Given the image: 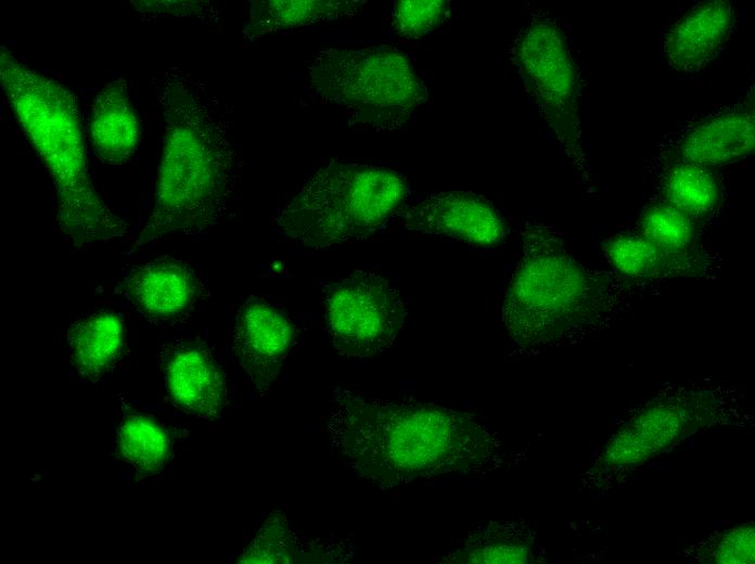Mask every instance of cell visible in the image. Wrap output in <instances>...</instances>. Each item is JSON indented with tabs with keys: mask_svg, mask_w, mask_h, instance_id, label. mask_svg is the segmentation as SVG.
<instances>
[{
	"mask_svg": "<svg viewBox=\"0 0 755 564\" xmlns=\"http://www.w3.org/2000/svg\"><path fill=\"white\" fill-rule=\"evenodd\" d=\"M327 430L343 462L381 489L490 473L504 456L501 434L474 413L340 386L332 388Z\"/></svg>",
	"mask_w": 755,
	"mask_h": 564,
	"instance_id": "cell-1",
	"label": "cell"
},
{
	"mask_svg": "<svg viewBox=\"0 0 755 564\" xmlns=\"http://www.w3.org/2000/svg\"><path fill=\"white\" fill-rule=\"evenodd\" d=\"M158 102L163 149L153 208L137 246L219 223L229 214L240 172L231 121L204 81L174 65L165 73Z\"/></svg>",
	"mask_w": 755,
	"mask_h": 564,
	"instance_id": "cell-2",
	"label": "cell"
},
{
	"mask_svg": "<svg viewBox=\"0 0 755 564\" xmlns=\"http://www.w3.org/2000/svg\"><path fill=\"white\" fill-rule=\"evenodd\" d=\"M2 89L56 189V220L75 247L121 238L128 225L90 179L80 111L71 90L0 50Z\"/></svg>",
	"mask_w": 755,
	"mask_h": 564,
	"instance_id": "cell-3",
	"label": "cell"
},
{
	"mask_svg": "<svg viewBox=\"0 0 755 564\" xmlns=\"http://www.w3.org/2000/svg\"><path fill=\"white\" fill-rule=\"evenodd\" d=\"M522 255L501 305V321L523 349L559 346L581 337L610 310V282L585 266L558 229L527 222Z\"/></svg>",
	"mask_w": 755,
	"mask_h": 564,
	"instance_id": "cell-4",
	"label": "cell"
},
{
	"mask_svg": "<svg viewBox=\"0 0 755 564\" xmlns=\"http://www.w3.org/2000/svg\"><path fill=\"white\" fill-rule=\"evenodd\" d=\"M410 188L398 171L332 161L316 170L273 222L295 245L322 249L366 241L404 210Z\"/></svg>",
	"mask_w": 755,
	"mask_h": 564,
	"instance_id": "cell-5",
	"label": "cell"
},
{
	"mask_svg": "<svg viewBox=\"0 0 755 564\" xmlns=\"http://www.w3.org/2000/svg\"><path fill=\"white\" fill-rule=\"evenodd\" d=\"M309 87L354 126L374 132L401 128L428 100L409 56L396 47L328 48L305 64Z\"/></svg>",
	"mask_w": 755,
	"mask_h": 564,
	"instance_id": "cell-6",
	"label": "cell"
},
{
	"mask_svg": "<svg viewBox=\"0 0 755 564\" xmlns=\"http://www.w3.org/2000/svg\"><path fill=\"white\" fill-rule=\"evenodd\" d=\"M510 59L553 136L572 162H584L579 74L559 23L535 13L517 31Z\"/></svg>",
	"mask_w": 755,
	"mask_h": 564,
	"instance_id": "cell-7",
	"label": "cell"
},
{
	"mask_svg": "<svg viewBox=\"0 0 755 564\" xmlns=\"http://www.w3.org/2000/svg\"><path fill=\"white\" fill-rule=\"evenodd\" d=\"M324 326L336 352L364 360L387 351L407 309L400 292L373 270H356L322 290Z\"/></svg>",
	"mask_w": 755,
	"mask_h": 564,
	"instance_id": "cell-8",
	"label": "cell"
},
{
	"mask_svg": "<svg viewBox=\"0 0 755 564\" xmlns=\"http://www.w3.org/2000/svg\"><path fill=\"white\" fill-rule=\"evenodd\" d=\"M401 213L408 230L445 235L473 246H497L507 235L506 223L497 208L472 192L431 193Z\"/></svg>",
	"mask_w": 755,
	"mask_h": 564,
	"instance_id": "cell-9",
	"label": "cell"
},
{
	"mask_svg": "<svg viewBox=\"0 0 755 564\" xmlns=\"http://www.w3.org/2000/svg\"><path fill=\"white\" fill-rule=\"evenodd\" d=\"M295 342L292 321L273 305L249 298L232 330V350L253 386L261 394L277 379Z\"/></svg>",
	"mask_w": 755,
	"mask_h": 564,
	"instance_id": "cell-10",
	"label": "cell"
},
{
	"mask_svg": "<svg viewBox=\"0 0 755 564\" xmlns=\"http://www.w3.org/2000/svg\"><path fill=\"white\" fill-rule=\"evenodd\" d=\"M167 394L180 410L200 418H214L227 405L222 371L205 347L179 342L162 351Z\"/></svg>",
	"mask_w": 755,
	"mask_h": 564,
	"instance_id": "cell-11",
	"label": "cell"
},
{
	"mask_svg": "<svg viewBox=\"0 0 755 564\" xmlns=\"http://www.w3.org/2000/svg\"><path fill=\"white\" fill-rule=\"evenodd\" d=\"M735 22V10L730 1L701 2L669 29L663 43V54L677 70L698 72L724 49Z\"/></svg>",
	"mask_w": 755,
	"mask_h": 564,
	"instance_id": "cell-12",
	"label": "cell"
},
{
	"mask_svg": "<svg viewBox=\"0 0 755 564\" xmlns=\"http://www.w3.org/2000/svg\"><path fill=\"white\" fill-rule=\"evenodd\" d=\"M121 289L143 316L169 321L192 307L197 281L187 266L164 259L135 266L124 277Z\"/></svg>",
	"mask_w": 755,
	"mask_h": 564,
	"instance_id": "cell-13",
	"label": "cell"
},
{
	"mask_svg": "<svg viewBox=\"0 0 755 564\" xmlns=\"http://www.w3.org/2000/svg\"><path fill=\"white\" fill-rule=\"evenodd\" d=\"M754 146L753 110L739 105L696 123L678 151L684 162L707 167L738 162L753 153Z\"/></svg>",
	"mask_w": 755,
	"mask_h": 564,
	"instance_id": "cell-14",
	"label": "cell"
},
{
	"mask_svg": "<svg viewBox=\"0 0 755 564\" xmlns=\"http://www.w3.org/2000/svg\"><path fill=\"white\" fill-rule=\"evenodd\" d=\"M89 126L93 152L103 163L123 165L136 153L141 128L124 78L112 80L97 94Z\"/></svg>",
	"mask_w": 755,
	"mask_h": 564,
	"instance_id": "cell-15",
	"label": "cell"
},
{
	"mask_svg": "<svg viewBox=\"0 0 755 564\" xmlns=\"http://www.w3.org/2000/svg\"><path fill=\"white\" fill-rule=\"evenodd\" d=\"M124 342V323L114 311L91 313L67 330L71 362L80 376L93 383L117 362Z\"/></svg>",
	"mask_w": 755,
	"mask_h": 564,
	"instance_id": "cell-16",
	"label": "cell"
},
{
	"mask_svg": "<svg viewBox=\"0 0 755 564\" xmlns=\"http://www.w3.org/2000/svg\"><path fill=\"white\" fill-rule=\"evenodd\" d=\"M245 26L246 38L306 27L357 15L366 1L268 0L254 2Z\"/></svg>",
	"mask_w": 755,
	"mask_h": 564,
	"instance_id": "cell-17",
	"label": "cell"
},
{
	"mask_svg": "<svg viewBox=\"0 0 755 564\" xmlns=\"http://www.w3.org/2000/svg\"><path fill=\"white\" fill-rule=\"evenodd\" d=\"M113 447L116 457L141 476L162 471L170 456L166 430L153 418L142 414L128 415L120 421Z\"/></svg>",
	"mask_w": 755,
	"mask_h": 564,
	"instance_id": "cell-18",
	"label": "cell"
},
{
	"mask_svg": "<svg viewBox=\"0 0 755 564\" xmlns=\"http://www.w3.org/2000/svg\"><path fill=\"white\" fill-rule=\"evenodd\" d=\"M681 421V412L675 406L658 405L649 409L618 433L606 457L616 463L639 462L671 441Z\"/></svg>",
	"mask_w": 755,
	"mask_h": 564,
	"instance_id": "cell-19",
	"label": "cell"
},
{
	"mask_svg": "<svg viewBox=\"0 0 755 564\" xmlns=\"http://www.w3.org/2000/svg\"><path fill=\"white\" fill-rule=\"evenodd\" d=\"M532 548L511 524L489 522L471 530L444 563H526Z\"/></svg>",
	"mask_w": 755,
	"mask_h": 564,
	"instance_id": "cell-20",
	"label": "cell"
},
{
	"mask_svg": "<svg viewBox=\"0 0 755 564\" xmlns=\"http://www.w3.org/2000/svg\"><path fill=\"white\" fill-rule=\"evenodd\" d=\"M663 192L667 203L690 216L711 213L720 197L715 175L706 166L684 161L667 171Z\"/></svg>",
	"mask_w": 755,
	"mask_h": 564,
	"instance_id": "cell-21",
	"label": "cell"
},
{
	"mask_svg": "<svg viewBox=\"0 0 755 564\" xmlns=\"http://www.w3.org/2000/svg\"><path fill=\"white\" fill-rule=\"evenodd\" d=\"M639 228L640 235L676 265H681L695 239L692 217L667 202L649 206Z\"/></svg>",
	"mask_w": 755,
	"mask_h": 564,
	"instance_id": "cell-22",
	"label": "cell"
},
{
	"mask_svg": "<svg viewBox=\"0 0 755 564\" xmlns=\"http://www.w3.org/2000/svg\"><path fill=\"white\" fill-rule=\"evenodd\" d=\"M606 257L619 272L631 278H647L676 265L641 235L619 234L606 245Z\"/></svg>",
	"mask_w": 755,
	"mask_h": 564,
	"instance_id": "cell-23",
	"label": "cell"
},
{
	"mask_svg": "<svg viewBox=\"0 0 755 564\" xmlns=\"http://www.w3.org/2000/svg\"><path fill=\"white\" fill-rule=\"evenodd\" d=\"M299 541L283 515L265 521L251 544L238 557L239 563H293L298 559Z\"/></svg>",
	"mask_w": 755,
	"mask_h": 564,
	"instance_id": "cell-24",
	"label": "cell"
},
{
	"mask_svg": "<svg viewBox=\"0 0 755 564\" xmlns=\"http://www.w3.org/2000/svg\"><path fill=\"white\" fill-rule=\"evenodd\" d=\"M394 3L392 26L405 38H422L449 17L450 1L447 0H398Z\"/></svg>",
	"mask_w": 755,
	"mask_h": 564,
	"instance_id": "cell-25",
	"label": "cell"
},
{
	"mask_svg": "<svg viewBox=\"0 0 755 564\" xmlns=\"http://www.w3.org/2000/svg\"><path fill=\"white\" fill-rule=\"evenodd\" d=\"M715 563H753L754 528L743 526L720 537L713 547Z\"/></svg>",
	"mask_w": 755,
	"mask_h": 564,
	"instance_id": "cell-26",
	"label": "cell"
}]
</instances>
